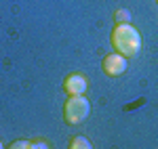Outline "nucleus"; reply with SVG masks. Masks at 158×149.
Here are the masks:
<instances>
[{
  "label": "nucleus",
  "mask_w": 158,
  "mask_h": 149,
  "mask_svg": "<svg viewBox=\"0 0 158 149\" xmlns=\"http://www.w3.org/2000/svg\"><path fill=\"white\" fill-rule=\"evenodd\" d=\"M112 46L122 57H135L141 50V36L131 23H116L112 29Z\"/></svg>",
  "instance_id": "f257e3e1"
},
{
  "label": "nucleus",
  "mask_w": 158,
  "mask_h": 149,
  "mask_svg": "<svg viewBox=\"0 0 158 149\" xmlns=\"http://www.w3.org/2000/svg\"><path fill=\"white\" fill-rule=\"evenodd\" d=\"M91 113V103L85 95H76V97H70L63 105V118L68 124H80L85 122Z\"/></svg>",
  "instance_id": "f03ea898"
},
{
  "label": "nucleus",
  "mask_w": 158,
  "mask_h": 149,
  "mask_svg": "<svg viewBox=\"0 0 158 149\" xmlns=\"http://www.w3.org/2000/svg\"><path fill=\"white\" fill-rule=\"evenodd\" d=\"M103 72L110 78L122 76L127 72V57H122L120 53H110L103 57Z\"/></svg>",
  "instance_id": "7ed1b4c3"
},
{
  "label": "nucleus",
  "mask_w": 158,
  "mask_h": 149,
  "mask_svg": "<svg viewBox=\"0 0 158 149\" xmlns=\"http://www.w3.org/2000/svg\"><path fill=\"white\" fill-rule=\"evenodd\" d=\"M86 88H89V82H86V76L80 74V72H74L70 74L65 80H63V90L70 95V97H76V95H85Z\"/></svg>",
  "instance_id": "20e7f679"
},
{
  "label": "nucleus",
  "mask_w": 158,
  "mask_h": 149,
  "mask_svg": "<svg viewBox=\"0 0 158 149\" xmlns=\"http://www.w3.org/2000/svg\"><path fill=\"white\" fill-rule=\"evenodd\" d=\"M70 149H93V145H91V141L86 137L76 135V137H72V141H70Z\"/></svg>",
  "instance_id": "39448f33"
},
{
  "label": "nucleus",
  "mask_w": 158,
  "mask_h": 149,
  "mask_svg": "<svg viewBox=\"0 0 158 149\" xmlns=\"http://www.w3.org/2000/svg\"><path fill=\"white\" fill-rule=\"evenodd\" d=\"M114 19L118 23H131V17H129V13L124 11V9H118V11L114 13Z\"/></svg>",
  "instance_id": "423d86ee"
},
{
  "label": "nucleus",
  "mask_w": 158,
  "mask_h": 149,
  "mask_svg": "<svg viewBox=\"0 0 158 149\" xmlns=\"http://www.w3.org/2000/svg\"><path fill=\"white\" fill-rule=\"evenodd\" d=\"M30 149H51L49 141H30Z\"/></svg>",
  "instance_id": "0eeeda50"
},
{
  "label": "nucleus",
  "mask_w": 158,
  "mask_h": 149,
  "mask_svg": "<svg viewBox=\"0 0 158 149\" xmlns=\"http://www.w3.org/2000/svg\"><path fill=\"white\" fill-rule=\"evenodd\" d=\"M9 149H30V141H15Z\"/></svg>",
  "instance_id": "6e6552de"
},
{
  "label": "nucleus",
  "mask_w": 158,
  "mask_h": 149,
  "mask_svg": "<svg viewBox=\"0 0 158 149\" xmlns=\"http://www.w3.org/2000/svg\"><path fill=\"white\" fill-rule=\"evenodd\" d=\"M0 149H4V147H2V141H0Z\"/></svg>",
  "instance_id": "1a4fd4ad"
},
{
  "label": "nucleus",
  "mask_w": 158,
  "mask_h": 149,
  "mask_svg": "<svg viewBox=\"0 0 158 149\" xmlns=\"http://www.w3.org/2000/svg\"><path fill=\"white\" fill-rule=\"evenodd\" d=\"M156 2H158V0H156Z\"/></svg>",
  "instance_id": "9d476101"
}]
</instances>
